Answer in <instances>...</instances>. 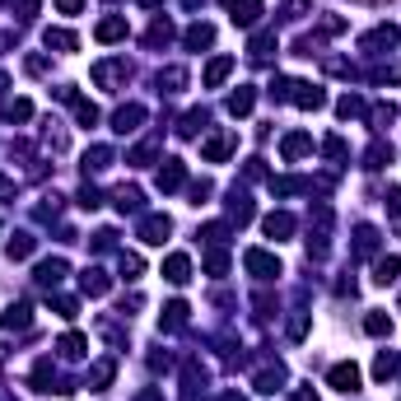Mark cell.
<instances>
[{
  "instance_id": "cell-44",
  "label": "cell",
  "mask_w": 401,
  "mask_h": 401,
  "mask_svg": "<svg viewBox=\"0 0 401 401\" xmlns=\"http://www.w3.org/2000/svg\"><path fill=\"white\" fill-rule=\"evenodd\" d=\"M84 10V0H56V14H79Z\"/></svg>"
},
{
  "instance_id": "cell-16",
  "label": "cell",
  "mask_w": 401,
  "mask_h": 401,
  "mask_svg": "<svg viewBox=\"0 0 401 401\" xmlns=\"http://www.w3.org/2000/svg\"><path fill=\"white\" fill-rule=\"evenodd\" d=\"M79 285H84V294H94V299H98V294H108L112 280H108V271H103V266H89L84 276H79Z\"/></svg>"
},
{
  "instance_id": "cell-24",
  "label": "cell",
  "mask_w": 401,
  "mask_h": 401,
  "mask_svg": "<svg viewBox=\"0 0 401 401\" xmlns=\"http://www.w3.org/2000/svg\"><path fill=\"white\" fill-rule=\"evenodd\" d=\"M47 47H56V52H75L79 38H75V33H66V28H47Z\"/></svg>"
},
{
  "instance_id": "cell-43",
  "label": "cell",
  "mask_w": 401,
  "mask_h": 401,
  "mask_svg": "<svg viewBox=\"0 0 401 401\" xmlns=\"http://www.w3.org/2000/svg\"><path fill=\"white\" fill-rule=\"evenodd\" d=\"M79 205H84V210H98V205H103V196H98L94 187H84V191H79Z\"/></svg>"
},
{
  "instance_id": "cell-14",
  "label": "cell",
  "mask_w": 401,
  "mask_h": 401,
  "mask_svg": "<svg viewBox=\"0 0 401 401\" xmlns=\"http://www.w3.org/2000/svg\"><path fill=\"white\" fill-rule=\"evenodd\" d=\"M61 280H66V261H61V256H52V261H43V266H38V285L56 290Z\"/></svg>"
},
{
  "instance_id": "cell-8",
  "label": "cell",
  "mask_w": 401,
  "mask_h": 401,
  "mask_svg": "<svg viewBox=\"0 0 401 401\" xmlns=\"http://www.w3.org/2000/svg\"><path fill=\"white\" fill-rule=\"evenodd\" d=\"M164 280H168V285H187V280H191V261H187V252H173V256L164 261Z\"/></svg>"
},
{
  "instance_id": "cell-27",
  "label": "cell",
  "mask_w": 401,
  "mask_h": 401,
  "mask_svg": "<svg viewBox=\"0 0 401 401\" xmlns=\"http://www.w3.org/2000/svg\"><path fill=\"white\" fill-rule=\"evenodd\" d=\"M28 117H33V103L28 98H10L5 103V122H28Z\"/></svg>"
},
{
  "instance_id": "cell-37",
  "label": "cell",
  "mask_w": 401,
  "mask_h": 401,
  "mask_svg": "<svg viewBox=\"0 0 401 401\" xmlns=\"http://www.w3.org/2000/svg\"><path fill=\"white\" fill-rule=\"evenodd\" d=\"M117 266H122V276H126V280H135L140 271H145V261H140L135 252H122V261H117Z\"/></svg>"
},
{
  "instance_id": "cell-19",
  "label": "cell",
  "mask_w": 401,
  "mask_h": 401,
  "mask_svg": "<svg viewBox=\"0 0 401 401\" xmlns=\"http://www.w3.org/2000/svg\"><path fill=\"white\" fill-rule=\"evenodd\" d=\"M56 350H61L66 359H84V355H89V341H84L79 332H70V336H61V346H56Z\"/></svg>"
},
{
  "instance_id": "cell-13",
  "label": "cell",
  "mask_w": 401,
  "mask_h": 401,
  "mask_svg": "<svg viewBox=\"0 0 401 401\" xmlns=\"http://www.w3.org/2000/svg\"><path fill=\"white\" fill-rule=\"evenodd\" d=\"M28 322H33V308H28V303H10V308H5V317H0V327H5V332H23Z\"/></svg>"
},
{
  "instance_id": "cell-7",
  "label": "cell",
  "mask_w": 401,
  "mask_h": 401,
  "mask_svg": "<svg viewBox=\"0 0 401 401\" xmlns=\"http://www.w3.org/2000/svg\"><path fill=\"white\" fill-rule=\"evenodd\" d=\"M182 182H187V164H182V159H164V168H159V191H178Z\"/></svg>"
},
{
  "instance_id": "cell-1",
  "label": "cell",
  "mask_w": 401,
  "mask_h": 401,
  "mask_svg": "<svg viewBox=\"0 0 401 401\" xmlns=\"http://www.w3.org/2000/svg\"><path fill=\"white\" fill-rule=\"evenodd\" d=\"M290 103H299L303 112H317L327 103V94H322V84H308V79H290V94H285Z\"/></svg>"
},
{
  "instance_id": "cell-42",
  "label": "cell",
  "mask_w": 401,
  "mask_h": 401,
  "mask_svg": "<svg viewBox=\"0 0 401 401\" xmlns=\"http://www.w3.org/2000/svg\"><path fill=\"white\" fill-rule=\"evenodd\" d=\"M205 271H210V276H224V271H229V256H224V252H210V256H205Z\"/></svg>"
},
{
  "instance_id": "cell-25",
  "label": "cell",
  "mask_w": 401,
  "mask_h": 401,
  "mask_svg": "<svg viewBox=\"0 0 401 401\" xmlns=\"http://www.w3.org/2000/svg\"><path fill=\"white\" fill-rule=\"evenodd\" d=\"M140 200H145V196H140V187H122V191H117V210L135 215V210H140Z\"/></svg>"
},
{
  "instance_id": "cell-4",
  "label": "cell",
  "mask_w": 401,
  "mask_h": 401,
  "mask_svg": "<svg viewBox=\"0 0 401 401\" xmlns=\"http://www.w3.org/2000/svg\"><path fill=\"white\" fill-rule=\"evenodd\" d=\"M168 234H173V220H168V215H145V220H140V243L159 247Z\"/></svg>"
},
{
  "instance_id": "cell-17",
  "label": "cell",
  "mask_w": 401,
  "mask_h": 401,
  "mask_svg": "<svg viewBox=\"0 0 401 401\" xmlns=\"http://www.w3.org/2000/svg\"><path fill=\"white\" fill-rule=\"evenodd\" d=\"M131 70H126V61H103V66H94V79L98 84H117V79H126Z\"/></svg>"
},
{
  "instance_id": "cell-6",
  "label": "cell",
  "mask_w": 401,
  "mask_h": 401,
  "mask_svg": "<svg viewBox=\"0 0 401 401\" xmlns=\"http://www.w3.org/2000/svg\"><path fill=\"white\" fill-rule=\"evenodd\" d=\"M140 122H145V108H140V103H126V108H117V117H112V131L131 135V131H140Z\"/></svg>"
},
{
  "instance_id": "cell-38",
  "label": "cell",
  "mask_w": 401,
  "mask_h": 401,
  "mask_svg": "<svg viewBox=\"0 0 401 401\" xmlns=\"http://www.w3.org/2000/svg\"><path fill=\"white\" fill-rule=\"evenodd\" d=\"M392 122H397V108H392V103H378V108H373V126L383 131V126H392Z\"/></svg>"
},
{
  "instance_id": "cell-18",
  "label": "cell",
  "mask_w": 401,
  "mask_h": 401,
  "mask_svg": "<svg viewBox=\"0 0 401 401\" xmlns=\"http://www.w3.org/2000/svg\"><path fill=\"white\" fill-rule=\"evenodd\" d=\"M355 252L359 256L378 252V229H373V224H359V229H355Z\"/></svg>"
},
{
  "instance_id": "cell-31",
  "label": "cell",
  "mask_w": 401,
  "mask_h": 401,
  "mask_svg": "<svg viewBox=\"0 0 401 401\" xmlns=\"http://www.w3.org/2000/svg\"><path fill=\"white\" fill-rule=\"evenodd\" d=\"M364 332L368 336H388L392 332V317H388V312H368V317H364Z\"/></svg>"
},
{
  "instance_id": "cell-21",
  "label": "cell",
  "mask_w": 401,
  "mask_h": 401,
  "mask_svg": "<svg viewBox=\"0 0 401 401\" xmlns=\"http://www.w3.org/2000/svg\"><path fill=\"white\" fill-rule=\"evenodd\" d=\"M182 322H187V303H168L164 317H159V327H164V332H178Z\"/></svg>"
},
{
  "instance_id": "cell-11",
  "label": "cell",
  "mask_w": 401,
  "mask_h": 401,
  "mask_svg": "<svg viewBox=\"0 0 401 401\" xmlns=\"http://www.w3.org/2000/svg\"><path fill=\"white\" fill-rule=\"evenodd\" d=\"M229 70H234V56H215L210 66H205V75H200V84L205 89H220L224 79H229Z\"/></svg>"
},
{
  "instance_id": "cell-47",
  "label": "cell",
  "mask_w": 401,
  "mask_h": 401,
  "mask_svg": "<svg viewBox=\"0 0 401 401\" xmlns=\"http://www.w3.org/2000/svg\"><path fill=\"white\" fill-rule=\"evenodd\" d=\"M140 5H145V10H154V5H164V0H140Z\"/></svg>"
},
{
  "instance_id": "cell-5",
  "label": "cell",
  "mask_w": 401,
  "mask_h": 401,
  "mask_svg": "<svg viewBox=\"0 0 401 401\" xmlns=\"http://www.w3.org/2000/svg\"><path fill=\"white\" fill-rule=\"evenodd\" d=\"M224 10H229V19L238 23V28H252L256 14H261V0H220Z\"/></svg>"
},
{
  "instance_id": "cell-2",
  "label": "cell",
  "mask_w": 401,
  "mask_h": 401,
  "mask_svg": "<svg viewBox=\"0 0 401 401\" xmlns=\"http://www.w3.org/2000/svg\"><path fill=\"white\" fill-rule=\"evenodd\" d=\"M243 266L252 271L256 280H276V276H280V256L261 252V247H247V252H243Z\"/></svg>"
},
{
  "instance_id": "cell-3",
  "label": "cell",
  "mask_w": 401,
  "mask_h": 401,
  "mask_svg": "<svg viewBox=\"0 0 401 401\" xmlns=\"http://www.w3.org/2000/svg\"><path fill=\"white\" fill-rule=\"evenodd\" d=\"M234 145H238V135L234 131H220V135H210V140L200 145V159H205V164H224V159L234 154Z\"/></svg>"
},
{
  "instance_id": "cell-34",
  "label": "cell",
  "mask_w": 401,
  "mask_h": 401,
  "mask_svg": "<svg viewBox=\"0 0 401 401\" xmlns=\"http://www.w3.org/2000/svg\"><path fill=\"white\" fill-rule=\"evenodd\" d=\"M271 52H276V33H256L252 38V56H256V61H266Z\"/></svg>"
},
{
  "instance_id": "cell-32",
  "label": "cell",
  "mask_w": 401,
  "mask_h": 401,
  "mask_svg": "<svg viewBox=\"0 0 401 401\" xmlns=\"http://www.w3.org/2000/svg\"><path fill=\"white\" fill-rule=\"evenodd\" d=\"M229 220L247 224V220H252V200H247V196H238V191H234V200H229Z\"/></svg>"
},
{
  "instance_id": "cell-26",
  "label": "cell",
  "mask_w": 401,
  "mask_h": 401,
  "mask_svg": "<svg viewBox=\"0 0 401 401\" xmlns=\"http://www.w3.org/2000/svg\"><path fill=\"white\" fill-rule=\"evenodd\" d=\"M112 373H117V364H112V359H98V364L89 368V388H108Z\"/></svg>"
},
{
  "instance_id": "cell-29",
  "label": "cell",
  "mask_w": 401,
  "mask_h": 401,
  "mask_svg": "<svg viewBox=\"0 0 401 401\" xmlns=\"http://www.w3.org/2000/svg\"><path fill=\"white\" fill-rule=\"evenodd\" d=\"M308 149H312V140H308V135H290V140L280 145V154H285V159H303Z\"/></svg>"
},
{
  "instance_id": "cell-46",
  "label": "cell",
  "mask_w": 401,
  "mask_h": 401,
  "mask_svg": "<svg viewBox=\"0 0 401 401\" xmlns=\"http://www.w3.org/2000/svg\"><path fill=\"white\" fill-rule=\"evenodd\" d=\"M290 401H317V392H312V388H299V392H294Z\"/></svg>"
},
{
  "instance_id": "cell-36",
  "label": "cell",
  "mask_w": 401,
  "mask_h": 401,
  "mask_svg": "<svg viewBox=\"0 0 401 401\" xmlns=\"http://www.w3.org/2000/svg\"><path fill=\"white\" fill-rule=\"evenodd\" d=\"M336 112H341L346 122H350V117H364V98H355V94H350V98H341V103H336Z\"/></svg>"
},
{
  "instance_id": "cell-49",
  "label": "cell",
  "mask_w": 401,
  "mask_h": 401,
  "mask_svg": "<svg viewBox=\"0 0 401 401\" xmlns=\"http://www.w3.org/2000/svg\"><path fill=\"white\" fill-rule=\"evenodd\" d=\"M0 359H5V346H0Z\"/></svg>"
},
{
  "instance_id": "cell-20",
  "label": "cell",
  "mask_w": 401,
  "mask_h": 401,
  "mask_svg": "<svg viewBox=\"0 0 401 401\" xmlns=\"http://www.w3.org/2000/svg\"><path fill=\"white\" fill-rule=\"evenodd\" d=\"M401 276V256H383L378 266H373V285H392Z\"/></svg>"
},
{
  "instance_id": "cell-30",
  "label": "cell",
  "mask_w": 401,
  "mask_h": 401,
  "mask_svg": "<svg viewBox=\"0 0 401 401\" xmlns=\"http://www.w3.org/2000/svg\"><path fill=\"white\" fill-rule=\"evenodd\" d=\"M33 247H38L33 234H14V238H10V256H14V261H23V256L33 252Z\"/></svg>"
},
{
  "instance_id": "cell-33",
  "label": "cell",
  "mask_w": 401,
  "mask_h": 401,
  "mask_svg": "<svg viewBox=\"0 0 401 401\" xmlns=\"http://www.w3.org/2000/svg\"><path fill=\"white\" fill-rule=\"evenodd\" d=\"M280 383H285V368H266V373H261V378H256V392H276L280 388Z\"/></svg>"
},
{
  "instance_id": "cell-15",
  "label": "cell",
  "mask_w": 401,
  "mask_h": 401,
  "mask_svg": "<svg viewBox=\"0 0 401 401\" xmlns=\"http://www.w3.org/2000/svg\"><path fill=\"white\" fill-rule=\"evenodd\" d=\"M94 38H98V43H117V38H126V19H122V14H112V19H98Z\"/></svg>"
},
{
  "instance_id": "cell-23",
  "label": "cell",
  "mask_w": 401,
  "mask_h": 401,
  "mask_svg": "<svg viewBox=\"0 0 401 401\" xmlns=\"http://www.w3.org/2000/svg\"><path fill=\"white\" fill-rule=\"evenodd\" d=\"M108 164H112V149L108 145H94L89 154H84V173H103Z\"/></svg>"
},
{
  "instance_id": "cell-39",
  "label": "cell",
  "mask_w": 401,
  "mask_h": 401,
  "mask_svg": "<svg viewBox=\"0 0 401 401\" xmlns=\"http://www.w3.org/2000/svg\"><path fill=\"white\" fill-rule=\"evenodd\" d=\"M159 84H168V94H178L182 84H187V70H164V75H159Z\"/></svg>"
},
{
  "instance_id": "cell-9",
  "label": "cell",
  "mask_w": 401,
  "mask_h": 401,
  "mask_svg": "<svg viewBox=\"0 0 401 401\" xmlns=\"http://www.w3.org/2000/svg\"><path fill=\"white\" fill-rule=\"evenodd\" d=\"M397 28H392V23H378V28H373V33H364L359 38V47H364V52H378V47H397Z\"/></svg>"
},
{
  "instance_id": "cell-22",
  "label": "cell",
  "mask_w": 401,
  "mask_h": 401,
  "mask_svg": "<svg viewBox=\"0 0 401 401\" xmlns=\"http://www.w3.org/2000/svg\"><path fill=\"white\" fill-rule=\"evenodd\" d=\"M252 103H256V94L247 89V84L238 94H229V112H234V117H247V112H252Z\"/></svg>"
},
{
  "instance_id": "cell-12",
  "label": "cell",
  "mask_w": 401,
  "mask_h": 401,
  "mask_svg": "<svg viewBox=\"0 0 401 401\" xmlns=\"http://www.w3.org/2000/svg\"><path fill=\"white\" fill-rule=\"evenodd\" d=\"M261 229H266V238H290L294 234V215H285V210H276V215H266V220H261Z\"/></svg>"
},
{
  "instance_id": "cell-35",
  "label": "cell",
  "mask_w": 401,
  "mask_h": 401,
  "mask_svg": "<svg viewBox=\"0 0 401 401\" xmlns=\"http://www.w3.org/2000/svg\"><path fill=\"white\" fill-rule=\"evenodd\" d=\"M392 373H397V355H388V350H383V355L373 359V378H392Z\"/></svg>"
},
{
  "instance_id": "cell-28",
  "label": "cell",
  "mask_w": 401,
  "mask_h": 401,
  "mask_svg": "<svg viewBox=\"0 0 401 401\" xmlns=\"http://www.w3.org/2000/svg\"><path fill=\"white\" fill-rule=\"evenodd\" d=\"M210 43H215L210 23H191V28H187V47H210Z\"/></svg>"
},
{
  "instance_id": "cell-48",
  "label": "cell",
  "mask_w": 401,
  "mask_h": 401,
  "mask_svg": "<svg viewBox=\"0 0 401 401\" xmlns=\"http://www.w3.org/2000/svg\"><path fill=\"white\" fill-rule=\"evenodd\" d=\"M220 401H243V397H234V392H229V397H220Z\"/></svg>"
},
{
  "instance_id": "cell-45",
  "label": "cell",
  "mask_w": 401,
  "mask_h": 401,
  "mask_svg": "<svg viewBox=\"0 0 401 401\" xmlns=\"http://www.w3.org/2000/svg\"><path fill=\"white\" fill-rule=\"evenodd\" d=\"M388 210H392V220H401V191H388Z\"/></svg>"
},
{
  "instance_id": "cell-41",
  "label": "cell",
  "mask_w": 401,
  "mask_h": 401,
  "mask_svg": "<svg viewBox=\"0 0 401 401\" xmlns=\"http://www.w3.org/2000/svg\"><path fill=\"white\" fill-rule=\"evenodd\" d=\"M52 308H56V317H75V308H79V303H75V299H66V294H56V299H52Z\"/></svg>"
},
{
  "instance_id": "cell-10",
  "label": "cell",
  "mask_w": 401,
  "mask_h": 401,
  "mask_svg": "<svg viewBox=\"0 0 401 401\" xmlns=\"http://www.w3.org/2000/svg\"><path fill=\"white\" fill-rule=\"evenodd\" d=\"M327 383H332L336 392H355V388H359V368H355V364H332Z\"/></svg>"
},
{
  "instance_id": "cell-40",
  "label": "cell",
  "mask_w": 401,
  "mask_h": 401,
  "mask_svg": "<svg viewBox=\"0 0 401 401\" xmlns=\"http://www.w3.org/2000/svg\"><path fill=\"white\" fill-rule=\"evenodd\" d=\"M75 122L79 126H94V122H98V108H94V103H75Z\"/></svg>"
}]
</instances>
